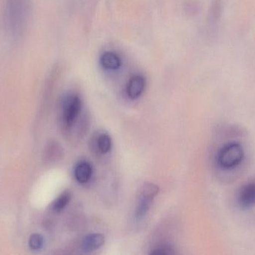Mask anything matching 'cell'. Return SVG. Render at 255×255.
<instances>
[{
    "label": "cell",
    "mask_w": 255,
    "mask_h": 255,
    "mask_svg": "<svg viewBox=\"0 0 255 255\" xmlns=\"http://www.w3.org/2000/svg\"><path fill=\"white\" fill-rule=\"evenodd\" d=\"M31 0H5L4 21L10 35L18 37L22 34L28 22Z\"/></svg>",
    "instance_id": "6da1fadb"
},
{
    "label": "cell",
    "mask_w": 255,
    "mask_h": 255,
    "mask_svg": "<svg viewBox=\"0 0 255 255\" xmlns=\"http://www.w3.org/2000/svg\"><path fill=\"white\" fill-rule=\"evenodd\" d=\"M244 158V148L237 142L225 145L217 154V163L225 169H232L241 164Z\"/></svg>",
    "instance_id": "7a4b0ae2"
},
{
    "label": "cell",
    "mask_w": 255,
    "mask_h": 255,
    "mask_svg": "<svg viewBox=\"0 0 255 255\" xmlns=\"http://www.w3.org/2000/svg\"><path fill=\"white\" fill-rule=\"evenodd\" d=\"M159 187L151 183H145L141 189L135 217L141 219L149 211L155 196L158 194Z\"/></svg>",
    "instance_id": "3957f363"
},
{
    "label": "cell",
    "mask_w": 255,
    "mask_h": 255,
    "mask_svg": "<svg viewBox=\"0 0 255 255\" xmlns=\"http://www.w3.org/2000/svg\"><path fill=\"white\" fill-rule=\"evenodd\" d=\"M82 110V100L76 94L66 96L63 101V117L64 123L68 127L76 122Z\"/></svg>",
    "instance_id": "277c9868"
},
{
    "label": "cell",
    "mask_w": 255,
    "mask_h": 255,
    "mask_svg": "<svg viewBox=\"0 0 255 255\" xmlns=\"http://www.w3.org/2000/svg\"><path fill=\"white\" fill-rule=\"evenodd\" d=\"M238 203L243 208H250L255 205V181L245 184L238 194Z\"/></svg>",
    "instance_id": "5b68a950"
},
{
    "label": "cell",
    "mask_w": 255,
    "mask_h": 255,
    "mask_svg": "<svg viewBox=\"0 0 255 255\" xmlns=\"http://www.w3.org/2000/svg\"><path fill=\"white\" fill-rule=\"evenodd\" d=\"M145 88V79L141 75H134L129 79L127 85V94L129 98L136 100L139 98Z\"/></svg>",
    "instance_id": "8992f818"
},
{
    "label": "cell",
    "mask_w": 255,
    "mask_h": 255,
    "mask_svg": "<svg viewBox=\"0 0 255 255\" xmlns=\"http://www.w3.org/2000/svg\"><path fill=\"white\" fill-rule=\"evenodd\" d=\"M223 13V0H212L208 10V25L211 28L218 26Z\"/></svg>",
    "instance_id": "52a82bcc"
},
{
    "label": "cell",
    "mask_w": 255,
    "mask_h": 255,
    "mask_svg": "<svg viewBox=\"0 0 255 255\" xmlns=\"http://www.w3.org/2000/svg\"><path fill=\"white\" fill-rule=\"evenodd\" d=\"M104 244V235L101 234H91L85 237L82 241V250L84 253H92L101 248Z\"/></svg>",
    "instance_id": "ba28073f"
},
{
    "label": "cell",
    "mask_w": 255,
    "mask_h": 255,
    "mask_svg": "<svg viewBox=\"0 0 255 255\" xmlns=\"http://www.w3.org/2000/svg\"><path fill=\"white\" fill-rule=\"evenodd\" d=\"M100 64L107 70H117L122 65V59L113 51H106L100 56Z\"/></svg>",
    "instance_id": "9c48e42d"
},
{
    "label": "cell",
    "mask_w": 255,
    "mask_h": 255,
    "mask_svg": "<svg viewBox=\"0 0 255 255\" xmlns=\"http://www.w3.org/2000/svg\"><path fill=\"white\" fill-rule=\"evenodd\" d=\"M74 173L78 182L80 183V184H86L91 180V177H92V166L88 162H80L76 166Z\"/></svg>",
    "instance_id": "30bf717a"
},
{
    "label": "cell",
    "mask_w": 255,
    "mask_h": 255,
    "mask_svg": "<svg viewBox=\"0 0 255 255\" xmlns=\"http://www.w3.org/2000/svg\"><path fill=\"white\" fill-rule=\"evenodd\" d=\"M112 146V139L109 135L103 133L98 139V148L102 154H107L111 151Z\"/></svg>",
    "instance_id": "8fae6325"
},
{
    "label": "cell",
    "mask_w": 255,
    "mask_h": 255,
    "mask_svg": "<svg viewBox=\"0 0 255 255\" xmlns=\"http://www.w3.org/2000/svg\"><path fill=\"white\" fill-rule=\"evenodd\" d=\"M70 201V195L69 193H64L61 195L60 197L57 199V200L54 202L53 210L56 212H60L63 211L64 208L68 205Z\"/></svg>",
    "instance_id": "7c38bea8"
},
{
    "label": "cell",
    "mask_w": 255,
    "mask_h": 255,
    "mask_svg": "<svg viewBox=\"0 0 255 255\" xmlns=\"http://www.w3.org/2000/svg\"><path fill=\"white\" fill-rule=\"evenodd\" d=\"M44 241L43 238L38 234H34L30 237L28 241V246L30 249L32 250H39L43 247Z\"/></svg>",
    "instance_id": "4fadbf2b"
},
{
    "label": "cell",
    "mask_w": 255,
    "mask_h": 255,
    "mask_svg": "<svg viewBox=\"0 0 255 255\" xmlns=\"http://www.w3.org/2000/svg\"><path fill=\"white\" fill-rule=\"evenodd\" d=\"M175 253L173 249L169 246H161V247H157L155 250L151 252V255H172Z\"/></svg>",
    "instance_id": "5bb4252c"
}]
</instances>
